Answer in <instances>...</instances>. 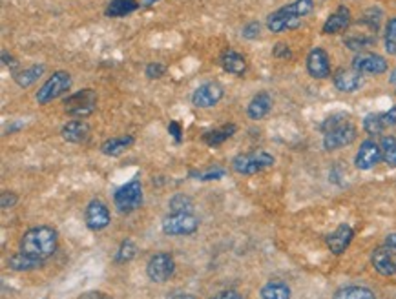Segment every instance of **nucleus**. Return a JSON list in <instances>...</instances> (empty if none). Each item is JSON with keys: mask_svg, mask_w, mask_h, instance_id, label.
I'll return each instance as SVG.
<instances>
[{"mask_svg": "<svg viewBox=\"0 0 396 299\" xmlns=\"http://www.w3.org/2000/svg\"><path fill=\"white\" fill-rule=\"evenodd\" d=\"M132 144H133L132 135H119V137H112L108 139V141H104V143L101 144V152L108 157H117L121 155L124 150H128V148L132 146Z\"/></svg>", "mask_w": 396, "mask_h": 299, "instance_id": "5701e85b", "label": "nucleus"}, {"mask_svg": "<svg viewBox=\"0 0 396 299\" xmlns=\"http://www.w3.org/2000/svg\"><path fill=\"white\" fill-rule=\"evenodd\" d=\"M332 299H376L373 290L365 289V286H345L339 289Z\"/></svg>", "mask_w": 396, "mask_h": 299, "instance_id": "cd10ccee", "label": "nucleus"}, {"mask_svg": "<svg viewBox=\"0 0 396 299\" xmlns=\"http://www.w3.org/2000/svg\"><path fill=\"white\" fill-rule=\"evenodd\" d=\"M193 177H198V179L201 181H216V179H221L223 176H225V170L223 168H210V170L207 171H192Z\"/></svg>", "mask_w": 396, "mask_h": 299, "instance_id": "58836bf2", "label": "nucleus"}, {"mask_svg": "<svg viewBox=\"0 0 396 299\" xmlns=\"http://www.w3.org/2000/svg\"><path fill=\"white\" fill-rule=\"evenodd\" d=\"M219 66H221L226 73H230V75L243 77L247 73L249 64H247V59L243 57L241 53H237L236 49L228 48L219 55Z\"/></svg>", "mask_w": 396, "mask_h": 299, "instance_id": "6ab92c4d", "label": "nucleus"}, {"mask_svg": "<svg viewBox=\"0 0 396 299\" xmlns=\"http://www.w3.org/2000/svg\"><path fill=\"white\" fill-rule=\"evenodd\" d=\"M61 135L64 141H68V143H73V144L86 143V141L90 139V124L86 123L85 119L70 121V123H66L62 126Z\"/></svg>", "mask_w": 396, "mask_h": 299, "instance_id": "aec40b11", "label": "nucleus"}, {"mask_svg": "<svg viewBox=\"0 0 396 299\" xmlns=\"http://www.w3.org/2000/svg\"><path fill=\"white\" fill-rule=\"evenodd\" d=\"M174 257L166 254V252H159L156 256H152L147 265V274L154 283H165V281H168L174 275Z\"/></svg>", "mask_w": 396, "mask_h": 299, "instance_id": "6e6552de", "label": "nucleus"}, {"mask_svg": "<svg viewBox=\"0 0 396 299\" xmlns=\"http://www.w3.org/2000/svg\"><path fill=\"white\" fill-rule=\"evenodd\" d=\"M382 117H383V123H386V126H396V106H393L389 112L382 114Z\"/></svg>", "mask_w": 396, "mask_h": 299, "instance_id": "37998d69", "label": "nucleus"}, {"mask_svg": "<svg viewBox=\"0 0 396 299\" xmlns=\"http://www.w3.org/2000/svg\"><path fill=\"white\" fill-rule=\"evenodd\" d=\"M79 299H110L106 294H101V292H86V294L80 296Z\"/></svg>", "mask_w": 396, "mask_h": 299, "instance_id": "49530a36", "label": "nucleus"}, {"mask_svg": "<svg viewBox=\"0 0 396 299\" xmlns=\"http://www.w3.org/2000/svg\"><path fill=\"white\" fill-rule=\"evenodd\" d=\"M261 299H291V289L283 281H269L260 292Z\"/></svg>", "mask_w": 396, "mask_h": 299, "instance_id": "bb28decb", "label": "nucleus"}, {"mask_svg": "<svg viewBox=\"0 0 396 299\" xmlns=\"http://www.w3.org/2000/svg\"><path fill=\"white\" fill-rule=\"evenodd\" d=\"M161 228L166 236H192L199 228V219L193 214H170L163 219Z\"/></svg>", "mask_w": 396, "mask_h": 299, "instance_id": "0eeeda50", "label": "nucleus"}, {"mask_svg": "<svg viewBox=\"0 0 396 299\" xmlns=\"http://www.w3.org/2000/svg\"><path fill=\"white\" fill-rule=\"evenodd\" d=\"M382 17L383 13L380 8H369V10L362 15V20H360V22H362L363 26H367L371 31H378V29H380V22H382Z\"/></svg>", "mask_w": 396, "mask_h": 299, "instance_id": "72a5a7b5", "label": "nucleus"}, {"mask_svg": "<svg viewBox=\"0 0 396 299\" xmlns=\"http://www.w3.org/2000/svg\"><path fill=\"white\" fill-rule=\"evenodd\" d=\"M168 133L174 137L175 143H181V135H183V128L177 121H170L168 124Z\"/></svg>", "mask_w": 396, "mask_h": 299, "instance_id": "79ce46f5", "label": "nucleus"}, {"mask_svg": "<svg viewBox=\"0 0 396 299\" xmlns=\"http://www.w3.org/2000/svg\"><path fill=\"white\" fill-rule=\"evenodd\" d=\"M172 299H196L193 296H190V294H177V296H174Z\"/></svg>", "mask_w": 396, "mask_h": 299, "instance_id": "3c124183", "label": "nucleus"}, {"mask_svg": "<svg viewBox=\"0 0 396 299\" xmlns=\"http://www.w3.org/2000/svg\"><path fill=\"white\" fill-rule=\"evenodd\" d=\"M274 164V157L265 150H254L249 153H240L232 159V170L241 176H254L267 170Z\"/></svg>", "mask_w": 396, "mask_h": 299, "instance_id": "7ed1b4c3", "label": "nucleus"}, {"mask_svg": "<svg viewBox=\"0 0 396 299\" xmlns=\"http://www.w3.org/2000/svg\"><path fill=\"white\" fill-rule=\"evenodd\" d=\"M314 10V0H294L267 17V28L272 33H283L302 26L303 19Z\"/></svg>", "mask_w": 396, "mask_h": 299, "instance_id": "f257e3e1", "label": "nucleus"}, {"mask_svg": "<svg viewBox=\"0 0 396 299\" xmlns=\"http://www.w3.org/2000/svg\"><path fill=\"white\" fill-rule=\"evenodd\" d=\"M166 73V66L165 64H161V62H150V64H147V68H145V75L148 77V79H161V77L165 75Z\"/></svg>", "mask_w": 396, "mask_h": 299, "instance_id": "e433bc0d", "label": "nucleus"}, {"mask_svg": "<svg viewBox=\"0 0 396 299\" xmlns=\"http://www.w3.org/2000/svg\"><path fill=\"white\" fill-rule=\"evenodd\" d=\"M374 43H376V40H374V37H371V35H353V37L345 38V46H347V49L360 53H363L367 48H371Z\"/></svg>", "mask_w": 396, "mask_h": 299, "instance_id": "c756f323", "label": "nucleus"}, {"mask_svg": "<svg viewBox=\"0 0 396 299\" xmlns=\"http://www.w3.org/2000/svg\"><path fill=\"white\" fill-rule=\"evenodd\" d=\"M307 73L312 77V79H318V81H323L327 77H330V59L327 55V52L320 46L312 48L307 55L305 61Z\"/></svg>", "mask_w": 396, "mask_h": 299, "instance_id": "9b49d317", "label": "nucleus"}, {"mask_svg": "<svg viewBox=\"0 0 396 299\" xmlns=\"http://www.w3.org/2000/svg\"><path fill=\"white\" fill-rule=\"evenodd\" d=\"M172 214H192L193 203L190 197H186L184 194H175L168 203Z\"/></svg>", "mask_w": 396, "mask_h": 299, "instance_id": "7c9ffc66", "label": "nucleus"}, {"mask_svg": "<svg viewBox=\"0 0 396 299\" xmlns=\"http://www.w3.org/2000/svg\"><path fill=\"white\" fill-rule=\"evenodd\" d=\"M71 75L68 72H55L46 82H44L38 91L35 93L38 105H47L52 100L59 99V97L66 95L71 90Z\"/></svg>", "mask_w": 396, "mask_h": 299, "instance_id": "39448f33", "label": "nucleus"}, {"mask_svg": "<svg viewBox=\"0 0 396 299\" xmlns=\"http://www.w3.org/2000/svg\"><path fill=\"white\" fill-rule=\"evenodd\" d=\"M383 46L389 55L396 57V17L387 20L386 24V33H383Z\"/></svg>", "mask_w": 396, "mask_h": 299, "instance_id": "473e14b6", "label": "nucleus"}, {"mask_svg": "<svg viewBox=\"0 0 396 299\" xmlns=\"http://www.w3.org/2000/svg\"><path fill=\"white\" fill-rule=\"evenodd\" d=\"M225 95V90L219 82H205L192 93V105L196 108H214Z\"/></svg>", "mask_w": 396, "mask_h": 299, "instance_id": "9d476101", "label": "nucleus"}, {"mask_svg": "<svg viewBox=\"0 0 396 299\" xmlns=\"http://www.w3.org/2000/svg\"><path fill=\"white\" fill-rule=\"evenodd\" d=\"M332 82H335L336 90L342 91V93H354L365 84L362 73H358L353 68L351 70L339 68L338 72H335V75H332Z\"/></svg>", "mask_w": 396, "mask_h": 299, "instance_id": "2eb2a0df", "label": "nucleus"}, {"mask_svg": "<svg viewBox=\"0 0 396 299\" xmlns=\"http://www.w3.org/2000/svg\"><path fill=\"white\" fill-rule=\"evenodd\" d=\"M110 210L108 206L99 199H94L88 203L86 206V212H85V221H86V227L90 228V230H103L110 224Z\"/></svg>", "mask_w": 396, "mask_h": 299, "instance_id": "4468645a", "label": "nucleus"}, {"mask_svg": "<svg viewBox=\"0 0 396 299\" xmlns=\"http://www.w3.org/2000/svg\"><path fill=\"white\" fill-rule=\"evenodd\" d=\"M272 109V97L267 91H260L250 99L249 106H247V114L252 121H260L270 114Z\"/></svg>", "mask_w": 396, "mask_h": 299, "instance_id": "412c9836", "label": "nucleus"}, {"mask_svg": "<svg viewBox=\"0 0 396 299\" xmlns=\"http://www.w3.org/2000/svg\"><path fill=\"white\" fill-rule=\"evenodd\" d=\"M46 72V66L44 64H34V66L26 68V70H20V72L13 73V81L20 86V88H29L31 84L41 79Z\"/></svg>", "mask_w": 396, "mask_h": 299, "instance_id": "393cba45", "label": "nucleus"}, {"mask_svg": "<svg viewBox=\"0 0 396 299\" xmlns=\"http://www.w3.org/2000/svg\"><path fill=\"white\" fill-rule=\"evenodd\" d=\"M57 250V232L50 227H35L24 233L20 239V252L46 261Z\"/></svg>", "mask_w": 396, "mask_h": 299, "instance_id": "f03ea898", "label": "nucleus"}, {"mask_svg": "<svg viewBox=\"0 0 396 299\" xmlns=\"http://www.w3.org/2000/svg\"><path fill=\"white\" fill-rule=\"evenodd\" d=\"M354 139H356V128H354V124L345 123L323 135V148L329 150V152H332V150H339V148L353 144Z\"/></svg>", "mask_w": 396, "mask_h": 299, "instance_id": "f8f14e48", "label": "nucleus"}, {"mask_svg": "<svg viewBox=\"0 0 396 299\" xmlns=\"http://www.w3.org/2000/svg\"><path fill=\"white\" fill-rule=\"evenodd\" d=\"M17 195L13 194V192H4V194L0 195V206L2 208H13L15 204H17Z\"/></svg>", "mask_w": 396, "mask_h": 299, "instance_id": "a19ab883", "label": "nucleus"}, {"mask_svg": "<svg viewBox=\"0 0 396 299\" xmlns=\"http://www.w3.org/2000/svg\"><path fill=\"white\" fill-rule=\"evenodd\" d=\"M236 132H237L236 124H232V123L223 124L221 128L210 130V132L205 133L203 141L208 144V146H219V144H223L225 141H228V139H230Z\"/></svg>", "mask_w": 396, "mask_h": 299, "instance_id": "a878e982", "label": "nucleus"}, {"mask_svg": "<svg viewBox=\"0 0 396 299\" xmlns=\"http://www.w3.org/2000/svg\"><path fill=\"white\" fill-rule=\"evenodd\" d=\"M387 68H389L387 59L378 53L363 52L353 59V70L362 75H382L387 72Z\"/></svg>", "mask_w": 396, "mask_h": 299, "instance_id": "1a4fd4ad", "label": "nucleus"}, {"mask_svg": "<svg viewBox=\"0 0 396 299\" xmlns=\"http://www.w3.org/2000/svg\"><path fill=\"white\" fill-rule=\"evenodd\" d=\"M20 128H24V123H13L11 126H6V133H13Z\"/></svg>", "mask_w": 396, "mask_h": 299, "instance_id": "09e8293b", "label": "nucleus"}, {"mask_svg": "<svg viewBox=\"0 0 396 299\" xmlns=\"http://www.w3.org/2000/svg\"><path fill=\"white\" fill-rule=\"evenodd\" d=\"M154 2H157V0H137V4L139 6H152Z\"/></svg>", "mask_w": 396, "mask_h": 299, "instance_id": "8fccbe9b", "label": "nucleus"}, {"mask_svg": "<svg viewBox=\"0 0 396 299\" xmlns=\"http://www.w3.org/2000/svg\"><path fill=\"white\" fill-rule=\"evenodd\" d=\"M113 204L121 214H130L133 210L141 208L142 204V185L139 179H132L123 185L113 194Z\"/></svg>", "mask_w": 396, "mask_h": 299, "instance_id": "423d86ee", "label": "nucleus"}, {"mask_svg": "<svg viewBox=\"0 0 396 299\" xmlns=\"http://www.w3.org/2000/svg\"><path fill=\"white\" fill-rule=\"evenodd\" d=\"M382 161V148L380 144L367 139V141H363L360 144L358 152H356V157H354V164L358 170H373L376 167L378 162Z\"/></svg>", "mask_w": 396, "mask_h": 299, "instance_id": "ddd939ff", "label": "nucleus"}, {"mask_svg": "<svg viewBox=\"0 0 396 299\" xmlns=\"http://www.w3.org/2000/svg\"><path fill=\"white\" fill-rule=\"evenodd\" d=\"M44 261L41 259H35V257L28 256V254H24V252H17L13 256L8 257V266H10L11 270L15 272H29V270H35V268H41Z\"/></svg>", "mask_w": 396, "mask_h": 299, "instance_id": "4be33fe9", "label": "nucleus"}, {"mask_svg": "<svg viewBox=\"0 0 396 299\" xmlns=\"http://www.w3.org/2000/svg\"><path fill=\"white\" fill-rule=\"evenodd\" d=\"M345 123H349V115L335 114V115H330V117H327V119L321 123L320 128H321V132L327 133V132H330V130L338 128V126H342V124H345Z\"/></svg>", "mask_w": 396, "mask_h": 299, "instance_id": "c9c22d12", "label": "nucleus"}, {"mask_svg": "<svg viewBox=\"0 0 396 299\" xmlns=\"http://www.w3.org/2000/svg\"><path fill=\"white\" fill-rule=\"evenodd\" d=\"M389 82H391V84H396V68L391 72V77H389Z\"/></svg>", "mask_w": 396, "mask_h": 299, "instance_id": "603ef678", "label": "nucleus"}, {"mask_svg": "<svg viewBox=\"0 0 396 299\" xmlns=\"http://www.w3.org/2000/svg\"><path fill=\"white\" fill-rule=\"evenodd\" d=\"M62 106L70 117L86 119L97 108V93L91 88H85V90H79L75 93H70L66 99L62 100Z\"/></svg>", "mask_w": 396, "mask_h": 299, "instance_id": "20e7f679", "label": "nucleus"}, {"mask_svg": "<svg viewBox=\"0 0 396 299\" xmlns=\"http://www.w3.org/2000/svg\"><path fill=\"white\" fill-rule=\"evenodd\" d=\"M2 62H4V66H8L10 70H15V68L19 66V62L15 61L8 52H2Z\"/></svg>", "mask_w": 396, "mask_h": 299, "instance_id": "c03bdc74", "label": "nucleus"}, {"mask_svg": "<svg viewBox=\"0 0 396 299\" xmlns=\"http://www.w3.org/2000/svg\"><path fill=\"white\" fill-rule=\"evenodd\" d=\"M137 256V247L132 239H126V241L121 243L117 254H115V263H130L133 257Z\"/></svg>", "mask_w": 396, "mask_h": 299, "instance_id": "f704fd0d", "label": "nucleus"}, {"mask_svg": "<svg viewBox=\"0 0 396 299\" xmlns=\"http://www.w3.org/2000/svg\"><path fill=\"white\" fill-rule=\"evenodd\" d=\"M386 245L389 248H393V250H396V233H389V236H387Z\"/></svg>", "mask_w": 396, "mask_h": 299, "instance_id": "de8ad7c7", "label": "nucleus"}, {"mask_svg": "<svg viewBox=\"0 0 396 299\" xmlns=\"http://www.w3.org/2000/svg\"><path fill=\"white\" fill-rule=\"evenodd\" d=\"M212 299H243V298H241L237 292H234V290H226V292H221V294L214 296Z\"/></svg>", "mask_w": 396, "mask_h": 299, "instance_id": "a18cd8bd", "label": "nucleus"}, {"mask_svg": "<svg viewBox=\"0 0 396 299\" xmlns=\"http://www.w3.org/2000/svg\"><path fill=\"white\" fill-rule=\"evenodd\" d=\"M386 123H383L382 114H369L363 117V130L369 135H380L386 130Z\"/></svg>", "mask_w": 396, "mask_h": 299, "instance_id": "2f4dec72", "label": "nucleus"}, {"mask_svg": "<svg viewBox=\"0 0 396 299\" xmlns=\"http://www.w3.org/2000/svg\"><path fill=\"white\" fill-rule=\"evenodd\" d=\"M351 20H353V15L347 6H338V10L335 13H330L327 17V20L323 22V28H321V33L323 35H338L342 31L351 26Z\"/></svg>", "mask_w": 396, "mask_h": 299, "instance_id": "dca6fc26", "label": "nucleus"}, {"mask_svg": "<svg viewBox=\"0 0 396 299\" xmlns=\"http://www.w3.org/2000/svg\"><path fill=\"white\" fill-rule=\"evenodd\" d=\"M380 148H382V161L387 167L396 168V139L393 135H383Z\"/></svg>", "mask_w": 396, "mask_h": 299, "instance_id": "c85d7f7f", "label": "nucleus"}, {"mask_svg": "<svg viewBox=\"0 0 396 299\" xmlns=\"http://www.w3.org/2000/svg\"><path fill=\"white\" fill-rule=\"evenodd\" d=\"M371 263L380 275H386V277L396 275V252H393V248H376L371 256Z\"/></svg>", "mask_w": 396, "mask_h": 299, "instance_id": "f3484780", "label": "nucleus"}, {"mask_svg": "<svg viewBox=\"0 0 396 299\" xmlns=\"http://www.w3.org/2000/svg\"><path fill=\"white\" fill-rule=\"evenodd\" d=\"M353 239H354V230L349 227V224L344 223L339 224L335 232H330L329 236H327V247H329V250L332 252V254L339 256V254H344V252L349 248Z\"/></svg>", "mask_w": 396, "mask_h": 299, "instance_id": "a211bd4d", "label": "nucleus"}, {"mask_svg": "<svg viewBox=\"0 0 396 299\" xmlns=\"http://www.w3.org/2000/svg\"><path fill=\"white\" fill-rule=\"evenodd\" d=\"M139 8L141 6L137 4V0H110L106 10H104V15L112 17V19H121V17L133 13Z\"/></svg>", "mask_w": 396, "mask_h": 299, "instance_id": "b1692460", "label": "nucleus"}, {"mask_svg": "<svg viewBox=\"0 0 396 299\" xmlns=\"http://www.w3.org/2000/svg\"><path fill=\"white\" fill-rule=\"evenodd\" d=\"M261 33V24L258 22V20H252V22H249V24L243 26V29H241V35L245 38H249V40H254V38L260 37Z\"/></svg>", "mask_w": 396, "mask_h": 299, "instance_id": "4c0bfd02", "label": "nucleus"}, {"mask_svg": "<svg viewBox=\"0 0 396 299\" xmlns=\"http://www.w3.org/2000/svg\"><path fill=\"white\" fill-rule=\"evenodd\" d=\"M272 55L276 59H283V61H287V59L293 57V49H291V46H288V44L278 43V44H274Z\"/></svg>", "mask_w": 396, "mask_h": 299, "instance_id": "ea45409f", "label": "nucleus"}]
</instances>
